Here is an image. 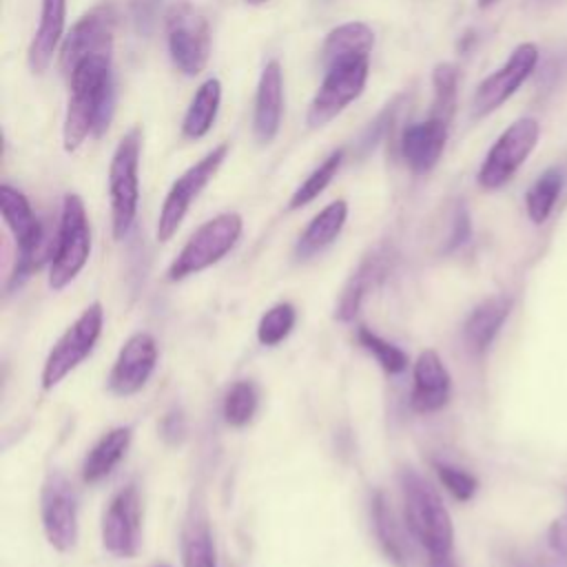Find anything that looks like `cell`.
<instances>
[{
	"label": "cell",
	"mask_w": 567,
	"mask_h": 567,
	"mask_svg": "<svg viewBox=\"0 0 567 567\" xmlns=\"http://www.w3.org/2000/svg\"><path fill=\"white\" fill-rule=\"evenodd\" d=\"M219 102H221V82L217 78H208L206 82L199 84V89L195 91L186 109V115L182 120L184 137L188 140L204 137L215 124Z\"/></svg>",
	"instance_id": "cell-26"
},
{
	"label": "cell",
	"mask_w": 567,
	"mask_h": 567,
	"mask_svg": "<svg viewBox=\"0 0 567 567\" xmlns=\"http://www.w3.org/2000/svg\"><path fill=\"white\" fill-rule=\"evenodd\" d=\"M40 518L49 545L69 551L78 543V494L62 472H51L40 492Z\"/></svg>",
	"instance_id": "cell-13"
},
{
	"label": "cell",
	"mask_w": 567,
	"mask_h": 567,
	"mask_svg": "<svg viewBox=\"0 0 567 567\" xmlns=\"http://www.w3.org/2000/svg\"><path fill=\"white\" fill-rule=\"evenodd\" d=\"M388 270V255L383 250H374L370 252L361 264L359 268L352 272V277L348 279V284L343 286L341 295H339V301H337V308H334V317L339 321H352L354 315L359 312L361 308V301L363 297L368 295V290L379 284L383 279Z\"/></svg>",
	"instance_id": "cell-24"
},
{
	"label": "cell",
	"mask_w": 567,
	"mask_h": 567,
	"mask_svg": "<svg viewBox=\"0 0 567 567\" xmlns=\"http://www.w3.org/2000/svg\"><path fill=\"white\" fill-rule=\"evenodd\" d=\"M115 22H117L115 7L111 2H104L93 7L71 27V31L64 35L60 47V69L66 78L86 58H93V55L111 58Z\"/></svg>",
	"instance_id": "cell-12"
},
{
	"label": "cell",
	"mask_w": 567,
	"mask_h": 567,
	"mask_svg": "<svg viewBox=\"0 0 567 567\" xmlns=\"http://www.w3.org/2000/svg\"><path fill=\"white\" fill-rule=\"evenodd\" d=\"M248 4H264V2H268V0H246Z\"/></svg>",
	"instance_id": "cell-43"
},
{
	"label": "cell",
	"mask_w": 567,
	"mask_h": 567,
	"mask_svg": "<svg viewBox=\"0 0 567 567\" xmlns=\"http://www.w3.org/2000/svg\"><path fill=\"white\" fill-rule=\"evenodd\" d=\"M168 53L177 71L184 75H199L210 55V27L202 11L188 0L175 2L166 13Z\"/></svg>",
	"instance_id": "cell-8"
},
{
	"label": "cell",
	"mask_w": 567,
	"mask_h": 567,
	"mask_svg": "<svg viewBox=\"0 0 567 567\" xmlns=\"http://www.w3.org/2000/svg\"><path fill=\"white\" fill-rule=\"evenodd\" d=\"M470 215L465 210V206H458L456 208V215H454V224H452V235H450V241H447V250L461 246L467 237H470Z\"/></svg>",
	"instance_id": "cell-38"
},
{
	"label": "cell",
	"mask_w": 567,
	"mask_h": 567,
	"mask_svg": "<svg viewBox=\"0 0 567 567\" xmlns=\"http://www.w3.org/2000/svg\"><path fill=\"white\" fill-rule=\"evenodd\" d=\"M142 503L135 485L122 487L106 505L102 516V545L109 554L131 558L140 549Z\"/></svg>",
	"instance_id": "cell-15"
},
{
	"label": "cell",
	"mask_w": 567,
	"mask_h": 567,
	"mask_svg": "<svg viewBox=\"0 0 567 567\" xmlns=\"http://www.w3.org/2000/svg\"><path fill=\"white\" fill-rule=\"evenodd\" d=\"M284 115V71L277 60H270L257 84L255 113H252V133L259 144H270L281 126Z\"/></svg>",
	"instance_id": "cell-18"
},
{
	"label": "cell",
	"mask_w": 567,
	"mask_h": 567,
	"mask_svg": "<svg viewBox=\"0 0 567 567\" xmlns=\"http://www.w3.org/2000/svg\"><path fill=\"white\" fill-rule=\"evenodd\" d=\"M66 0H42L40 22L29 44V69L33 73H44L55 55L58 44L64 38Z\"/></svg>",
	"instance_id": "cell-21"
},
{
	"label": "cell",
	"mask_w": 567,
	"mask_h": 567,
	"mask_svg": "<svg viewBox=\"0 0 567 567\" xmlns=\"http://www.w3.org/2000/svg\"><path fill=\"white\" fill-rule=\"evenodd\" d=\"M432 86H434V102L432 113L445 122L452 120L456 109V89H458V71L452 62H441L432 71Z\"/></svg>",
	"instance_id": "cell-31"
},
{
	"label": "cell",
	"mask_w": 567,
	"mask_h": 567,
	"mask_svg": "<svg viewBox=\"0 0 567 567\" xmlns=\"http://www.w3.org/2000/svg\"><path fill=\"white\" fill-rule=\"evenodd\" d=\"M343 155H346L343 148L332 151V153L297 186V190L292 193V197H290V202H288V208H290V210H297V208H301V206H308L312 199H317V197L326 190V186L332 182V177L337 175V171L341 168Z\"/></svg>",
	"instance_id": "cell-30"
},
{
	"label": "cell",
	"mask_w": 567,
	"mask_h": 567,
	"mask_svg": "<svg viewBox=\"0 0 567 567\" xmlns=\"http://www.w3.org/2000/svg\"><path fill=\"white\" fill-rule=\"evenodd\" d=\"M494 2H496V0H478V7H481V9H485V7H492Z\"/></svg>",
	"instance_id": "cell-42"
},
{
	"label": "cell",
	"mask_w": 567,
	"mask_h": 567,
	"mask_svg": "<svg viewBox=\"0 0 567 567\" xmlns=\"http://www.w3.org/2000/svg\"><path fill=\"white\" fill-rule=\"evenodd\" d=\"M372 520H374L377 538H379L383 551L388 554V558L392 563H396L399 567H405V560H408L405 540H403L396 516H394V512H392L383 492H377L374 498H372Z\"/></svg>",
	"instance_id": "cell-29"
},
{
	"label": "cell",
	"mask_w": 567,
	"mask_h": 567,
	"mask_svg": "<svg viewBox=\"0 0 567 567\" xmlns=\"http://www.w3.org/2000/svg\"><path fill=\"white\" fill-rule=\"evenodd\" d=\"M346 219H348V204L343 199H334L328 206H323L297 239L295 244L297 259H310L323 248H328L343 230Z\"/></svg>",
	"instance_id": "cell-23"
},
{
	"label": "cell",
	"mask_w": 567,
	"mask_h": 567,
	"mask_svg": "<svg viewBox=\"0 0 567 567\" xmlns=\"http://www.w3.org/2000/svg\"><path fill=\"white\" fill-rule=\"evenodd\" d=\"M403 494L405 525L427 558L450 556L454 551V525L439 492L414 470L405 467L399 474Z\"/></svg>",
	"instance_id": "cell-2"
},
{
	"label": "cell",
	"mask_w": 567,
	"mask_h": 567,
	"mask_svg": "<svg viewBox=\"0 0 567 567\" xmlns=\"http://www.w3.org/2000/svg\"><path fill=\"white\" fill-rule=\"evenodd\" d=\"M399 102H401V97H396L392 104H388V106L370 122V126L361 133V137H359V142H357L359 155L370 153V151L381 142V137L385 135L388 126H390L392 120H394V113H396V109H399Z\"/></svg>",
	"instance_id": "cell-36"
},
{
	"label": "cell",
	"mask_w": 567,
	"mask_h": 567,
	"mask_svg": "<svg viewBox=\"0 0 567 567\" xmlns=\"http://www.w3.org/2000/svg\"><path fill=\"white\" fill-rule=\"evenodd\" d=\"M509 567H543V565H538V563H534V560H527V558H523V556H514L512 563H509Z\"/></svg>",
	"instance_id": "cell-41"
},
{
	"label": "cell",
	"mask_w": 567,
	"mask_h": 567,
	"mask_svg": "<svg viewBox=\"0 0 567 567\" xmlns=\"http://www.w3.org/2000/svg\"><path fill=\"white\" fill-rule=\"evenodd\" d=\"M514 306V299L507 295H494L483 299L465 319L463 323V341L467 346V350L476 357L485 354L496 334L501 332L505 319L509 317Z\"/></svg>",
	"instance_id": "cell-20"
},
{
	"label": "cell",
	"mask_w": 567,
	"mask_h": 567,
	"mask_svg": "<svg viewBox=\"0 0 567 567\" xmlns=\"http://www.w3.org/2000/svg\"><path fill=\"white\" fill-rule=\"evenodd\" d=\"M538 135L540 126L534 117H520L509 124L487 151L478 168V186L485 190H496L505 186L532 155Z\"/></svg>",
	"instance_id": "cell-9"
},
{
	"label": "cell",
	"mask_w": 567,
	"mask_h": 567,
	"mask_svg": "<svg viewBox=\"0 0 567 567\" xmlns=\"http://www.w3.org/2000/svg\"><path fill=\"white\" fill-rule=\"evenodd\" d=\"M91 255V226L84 202L69 193L62 202V217L53 257L49 266V286L53 290L66 288L86 266Z\"/></svg>",
	"instance_id": "cell-6"
},
{
	"label": "cell",
	"mask_w": 567,
	"mask_h": 567,
	"mask_svg": "<svg viewBox=\"0 0 567 567\" xmlns=\"http://www.w3.org/2000/svg\"><path fill=\"white\" fill-rule=\"evenodd\" d=\"M244 221L237 213H221L202 224L168 266V281H182L221 261L239 241Z\"/></svg>",
	"instance_id": "cell-5"
},
{
	"label": "cell",
	"mask_w": 567,
	"mask_h": 567,
	"mask_svg": "<svg viewBox=\"0 0 567 567\" xmlns=\"http://www.w3.org/2000/svg\"><path fill=\"white\" fill-rule=\"evenodd\" d=\"M372 47L374 31L365 22H343L326 35L321 47V64L323 69H328L339 62L370 58Z\"/></svg>",
	"instance_id": "cell-22"
},
{
	"label": "cell",
	"mask_w": 567,
	"mask_h": 567,
	"mask_svg": "<svg viewBox=\"0 0 567 567\" xmlns=\"http://www.w3.org/2000/svg\"><path fill=\"white\" fill-rule=\"evenodd\" d=\"M182 563L184 567H217L210 527L199 512H193L182 529Z\"/></svg>",
	"instance_id": "cell-28"
},
{
	"label": "cell",
	"mask_w": 567,
	"mask_h": 567,
	"mask_svg": "<svg viewBox=\"0 0 567 567\" xmlns=\"http://www.w3.org/2000/svg\"><path fill=\"white\" fill-rule=\"evenodd\" d=\"M104 326V308L93 301L82 310V315L62 332V337L49 350L42 365V388H55L64 377H69L95 348Z\"/></svg>",
	"instance_id": "cell-7"
},
{
	"label": "cell",
	"mask_w": 567,
	"mask_h": 567,
	"mask_svg": "<svg viewBox=\"0 0 567 567\" xmlns=\"http://www.w3.org/2000/svg\"><path fill=\"white\" fill-rule=\"evenodd\" d=\"M133 439V430L128 425H120L109 430L86 454L82 463V481L97 483L113 472V467L122 461Z\"/></svg>",
	"instance_id": "cell-25"
},
{
	"label": "cell",
	"mask_w": 567,
	"mask_h": 567,
	"mask_svg": "<svg viewBox=\"0 0 567 567\" xmlns=\"http://www.w3.org/2000/svg\"><path fill=\"white\" fill-rule=\"evenodd\" d=\"M434 470H436V476H439L441 485L456 501H470L478 492V478L472 472H467L458 465H452V463H443V461H436Z\"/></svg>",
	"instance_id": "cell-35"
},
{
	"label": "cell",
	"mask_w": 567,
	"mask_h": 567,
	"mask_svg": "<svg viewBox=\"0 0 567 567\" xmlns=\"http://www.w3.org/2000/svg\"><path fill=\"white\" fill-rule=\"evenodd\" d=\"M412 394L410 405L421 414L439 412L447 405L452 392L450 372L436 350H423L412 368Z\"/></svg>",
	"instance_id": "cell-17"
},
{
	"label": "cell",
	"mask_w": 567,
	"mask_h": 567,
	"mask_svg": "<svg viewBox=\"0 0 567 567\" xmlns=\"http://www.w3.org/2000/svg\"><path fill=\"white\" fill-rule=\"evenodd\" d=\"M567 168L563 164H554L545 168L536 182L529 186L525 195V208L534 224H545L565 188Z\"/></svg>",
	"instance_id": "cell-27"
},
{
	"label": "cell",
	"mask_w": 567,
	"mask_h": 567,
	"mask_svg": "<svg viewBox=\"0 0 567 567\" xmlns=\"http://www.w3.org/2000/svg\"><path fill=\"white\" fill-rule=\"evenodd\" d=\"M430 567H458L456 560H454V554L450 556H439V558H427Z\"/></svg>",
	"instance_id": "cell-40"
},
{
	"label": "cell",
	"mask_w": 567,
	"mask_h": 567,
	"mask_svg": "<svg viewBox=\"0 0 567 567\" xmlns=\"http://www.w3.org/2000/svg\"><path fill=\"white\" fill-rule=\"evenodd\" d=\"M157 363V343L148 332L131 334L117 352V359L109 372V390L117 396H131L140 392L151 379Z\"/></svg>",
	"instance_id": "cell-16"
},
{
	"label": "cell",
	"mask_w": 567,
	"mask_h": 567,
	"mask_svg": "<svg viewBox=\"0 0 567 567\" xmlns=\"http://www.w3.org/2000/svg\"><path fill=\"white\" fill-rule=\"evenodd\" d=\"M0 210L18 246L16 266L9 279V290H13L24 279H29L49 257H53V248L49 246L44 228L35 217L29 199L18 188L9 184L0 186Z\"/></svg>",
	"instance_id": "cell-3"
},
{
	"label": "cell",
	"mask_w": 567,
	"mask_h": 567,
	"mask_svg": "<svg viewBox=\"0 0 567 567\" xmlns=\"http://www.w3.org/2000/svg\"><path fill=\"white\" fill-rule=\"evenodd\" d=\"M184 432H186V421H184L182 412L179 410L168 412L162 421V436L171 443H177L184 436Z\"/></svg>",
	"instance_id": "cell-39"
},
{
	"label": "cell",
	"mask_w": 567,
	"mask_h": 567,
	"mask_svg": "<svg viewBox=\"0 0 567 567\" xmlns=\"http://www.w3.org/2000/svg\"><path fill=\"white\" fill-rule=\"evenodd\" d=\"M368 73H370V58L348 60V62L328 66L323 82L308 106V115H306L308 126L319 128V126H326L330 120H334L350 102H354L363 93Z\"/></svg>",
	"instance_id": "cell-11"
},
{
	"label": "cell",
	"mask_w": 567,
	"mask_h": 567,
	"mask_svg": "<svg viewBox=\"0 0 567 567\" xmlns=\"http://www.w3.org/2000/svg\"><path fill=\"white\" fill-rule=\"evenodd\" d=\"M228 155V144H219L213 151H208L197 164L186 168L171 186V190L164 197L159 217H157V239L168 241L177 228L182 226L188 208L199 197V193L206 188V184L215 177L217 168Z\"/></svg>",
	"instance_id": "cell-10"
},
{
	"label": "cell",
	"mask_w": 567,
	"mask_h": 567,
	"mask_svg": "<svg viewBox=\"0 0 567 567\" xmlns=\"http://www.w3.org/2000/svg\"><path fill=\"white\" fill-rule=\"evenodd\" d=\"M159 0H133L131 9H133V20L137 31L146 33L151 29V24L155 22V13H157Z\"/></svg>",
	"instance_id": "cell-37"
},
{
	"label": "cell",
	"mask_w": 567,
	"mask_h": 567,
	"mask_svg": "<svg viewBox=\"0 0 567 567\" xmlns=\"http://www.w3.org/2000/svg\"><path fill=\"white\" fill-rule=\"evenodd\" d=\"M257 403H259V394L252 381L233 383L224 396V408H221L224 421L233 427L246 425L255 416Z\"/></svg>",
	"instance_id": "cell-32"
},
{
	"label": "cell",
	"mask_w": 567,
	"mask_h": 567,
	"mask_svg": "<svg viewBox=\"0 0 567 567\" xmlns=\"http://www.w3.org/2000/svg\"><path fill=\"white\" fill-rule=\"evenodd\" d=\"M357 341H359V346H361L365 352H370V354L374 357V361H377L388 374H399V372H403V370L408 368V354H405L399 346H394V343L381 339L377 332L368 330L365 326H361V328L357 330Z\"/></svg>",
	"instance_id": "cell-34"
},
{
	"label": "cell",
	"mask_w": 567,
	"mask_h": 567,
	"mask_svg": "<svg viewBox=\"0 0 567 567\" xmlns=\"http://www.w3.org/2000/svg\"><path fill=\"white\" fill-rule=\"evenodd\" d=\"M295 321H297V310L292 303H288V301L275 303L259 319V326H257L259 343L268 346V348L279 346L292 332Z\"/></svg>",
	"instance_id": "cell-33"
},
{
	"label": "cell",
	"mask_w": 567,
	"mask_h": 567,
	"mask_svg": "<svg viewBox=\"0 0 567 567\" xmlns=\"http://www.w3.org/2000/svg\"><path fill=\"white\" fill-rule=\"evenodd\" d=\"M447 124L450 122L430 115L423 122L405 126L401 135V157L414 173H430L439 164L447 142Z\"/></svg>",
	"instance_id": "cell-19"
},
{
	"label": "cell",
	"mask_w": 567,
	"mask_h": 567,
	"mask_svg": "<svg viewBox=\"0 0 567 567\" xmlns=\"http://www.w3.org/2000/svg\"><path fill=\"white\" fill-rule=\"evenodd\" d=\"M140 148L142 131L133 126L117 142L109 164V199L113 237L124 239L133 228L140 204Z\"/></svg>",
	"instance_id": "cell-4"
},
{
	"label": "cell",
	"mask_w": 567,
	"mask_h": 567,
	"mask_svg": "<svg viewBox=\"0 0 567 567\" xmlns=\"http://www.w3.org/2000/svg\"><path fill=\"white\" fill-rule=\"evenodd\" d=\"M69 104L62 124L64 151H75L91 133L100 137L115 111V84L111 58L93 55L69 73Z\"/></svg>",
	"instance_id": "cell-1"
},
{
	"label": "cell",
	"mask_w": 567,
	"mask_h": 567,
	"mask_svg": "<svg viewBox=\"0 0 567 567\" xmlns=\"http://www.w3.org/2000/svg\"><path fill=\"white\" fill-rule=\"evenodd\" d=\"M536 64H538V47L532 42L518 44L507 58V62L478 84L472 97V117L481 120L492 111H496L503 102H507L520 89V84L532 75Z\"/></svg>",
	"instance_id": "cell-14"
}]
</instances>
